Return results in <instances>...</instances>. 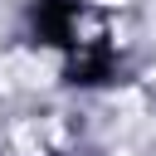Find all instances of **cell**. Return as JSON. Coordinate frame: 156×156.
Returning a JSON list of instances; mask_svg holds the SVG:
<instances>
[]
</instances>
